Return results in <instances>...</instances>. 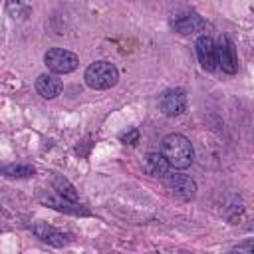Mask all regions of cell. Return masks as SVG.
I'll return each mask as SVG.
<instances>
[{"label":"cell","instance_id":"cell-6","mask_svg":"<svg viewBox=\"0 0 254 254\" xmlns=\"http://www.w3.org/2000/svg\"><path fill=\"white\" fill-rule=\"evenodd\" d=\"M167 189L171 190V194H175L177 198L183 200H190L196 194V183L183 173H175L167 177Z\"/></svg>","mask_w":254,"mask_h":254},{"label":"cell","instance_id":"cell-3","mask_svg":"<svg viewBox=\"0 0 254 254\" xmlns=\"http://www.w3.org/2000/svg\"><path fill=\"white\" fill-rule=\"evenodd\" d=\"M44 62L52 73H69L79 65V58L64 48H52L46 52Z\"/></svg>","mask_w":254,"mask_h":254},{"label":"cell","instance_id":"cell-14","mask_svg":"<svg viewBox=\"0 0 254 254\" xmlns=\"http://www.w3.org/2000/svg\"><path fill=\"white\" fill-rule=\"evenodd\" d=\"M0 171L8 177V179H28V177H34V167L32 165H22V163H14V165H2Z\"/></svg>","mask_w":254,"mask_h":254},{"label":"cell","instance_id":"cell-16","mask_svg":"<svg viewBox=\"0 0 254 254\" xmlns=\"http://www.w3.org/2000/svg\"><path fill=\"white\" fill-rule=\"evenodd\" d=\"M125 145H135V143H139V129H129V131H125V133H121V137H119Z\"/></svg>","mask_w":254,"mask_h":254},{"label":"cell","instance_id":"cell-8","mask_svg":"<svg viewBox=\"0 0 254 254\" xmlns=\"http://www.w3.org/2000/svg\"><path fill=\"white\" fill-rule=\"evenodd\" d=\"M40 200H42L44 204H48V206L60 210V212H67V214H75V216H85V214H89V210H87L85 206H81L77 200H67V198L60 196V194H56V196H54V194H42Z\"/></svg>","mask_w":254,"mask_h":254},{"label":"cell","instance_id":"cell-5","mask_svg":"<svg viewBox=\"0 0 254 254\" xmlns=\"http://www.w3.org/2000/svg\"><path fill=\"white\" fill-rule=\"evenodd\" d=\"M159 105H161V111L167 117H177V115H181V113L187 111V91L183 87L167 89L161 95Z\"/></svg>","mask_w":254,"mask_h":254},{"label":"cell","instance_id":"cell-1","mask_svg":"<svg viewBox=\"0 0 254 254\" xmlns=\"http://www.w3.org/2000/svg\"><path fill=\"white\" fill-rule=\"evenodd\" d=\"M161 153L167 159L169 167L171 169H179V171L190 167L192 159H194L192 143L181 133H169L161 143Z\"/></svg>","mask_w":254,"mask_h":254},{"label":"cell","instance_id":"cell-10","mask_svg":"<svg viewBox=\"0 0 254 254\" xmlns=\"http://www.w3.org/2000/svg\"><path fill=\"white\" fill-rule=\"evenodd\" d=\"M32 232H34L40 240H44V242H48V244H52V246H56V248H62V246L67 244V236H65L64 232L56 230L54 226H50L48 222H34V224H32Z\"/></svg>","mask_w":254,"mask_h":254},{"label":"cell","instance_id":"cell-12","mask_svg":"<svg viewBox=\"0 0 254 254\" xmlns=\"http://www.w3.org/2000/svg\"><path fill=\"white\" fill-rule=\"evenodd\" d=\"M143 169L151 177H167L171 167H169V163H167V159L163 157L161 151H151L143 159Z\"/></svg>","mask_w":254,"mask_h":254},{"label":"cell","instance_id":"cell-9","mask_svg":"<svg viewBox=\"0 0 254 254\" xmlns=\"http://www.w3.org/2000/svg\"><path fill=\"white\" fill-rule=\"evenodd\" d=\"M196 56H198V62L202 65V69L206 71H214L216 69V50H214V42L202 34L196 38Z\"/></svg>","mask_w":254,"mask_h":254},{"label":"cell","instance_id":"cell-11","mask_svg":"<svg viewBox=\"0 0 254 254\" xmlns=\"http://www.w3.org/2000/svg\"><path fill=\"white\" fill-rule=\"evenodd\" d=\"M62 89H64V83H62V79H60L58 75H54V73H42V75H38V79H36V91H38L42 97H46V99L58 97V95L62 93Z\"/></svg>","mask_w":254,"mask_h":254},{"label":"cell","instance_id":"cell-7","mask_svg":"<svg viewBox=\"0 0 254 254\" xmlns=\"http://www.w3.org/2000/svg\"><path fill=\"white\" fill-rule=\"evenodd\" d=\"M171 28L175 32H179V34H194V32L204 28V22H202V18L198 14L187 10L185 14H173Z\"/></svg>","mask_w":254,"mask_h":254},{"label":"cell","instance_id":"cell-4","mask_svg":"<svg viewBox=\"0 0 254 254\" xmlns=\"http://www.w3.org/2000/svg\"><path fill=\"white\" fill-rule=\"evenodd\" d=\"M214 50H216V67H220L226 73H236L238 71V58H236V50H234V44L230 42V38L220 36Z\"/></svg>","mask_w":254,"mask_h":254},{"label":"cell","instance_id":"cell-17","mask_svg":"<svg viewBox=\"0 0 254 254\" xmlns=\"http://www.w3.org/2000/svg\"><path fill=\"white\" fill-rule=\"evenodd\" d=\"M232 250H246V252H252V242H246L242 246H234Z\"/></svg>","mask_w":254,"mask_h":254},{"label":"cell","instance_id":"cell-15","mask_svg":"<svg viewBox=\"0 0 254 254\" xmlns=\"http://www.w3.org/2000/svg\"><path fill=\"white\" fill-rule=\"evenodd\" d=\"M6 10L12 18H20L22 14L28 12V0H8L6 2Z\"/></svg>","mask_w":254,"mask_h":254},{"label":"cell","instance_id":"cell-13","mask_svg":"<svg viewBox=\"0 0 254 254\" xmlns=\"http://www.w3.org/2000/svg\"><path fill=\"white\" fill-rule=\"evenodd\" d=\"M52 187H54L56 194H60V196H64V198H67V200H77V190H75V187H73L65 177L54 175Z\"/></svg>","mask_w":254,"mask_h":254},{"label":"cell","instance_id":"cell-2","mask_svg":"<svg viewBox=\"0 0 254 254\" xmlns=\"http://www.w3.org/2000/svg\"><path fill=\"white\" fill-rule=\"evenodd\" d=\"M83 79L91 89H109V87H113L117 83L119 71L111 62L97 60V62L87 65Z\"/></svg>","mask_w":254,"mask_h":254}]
</instances>
